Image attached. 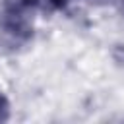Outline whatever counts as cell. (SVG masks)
<instances>
[{
	"label": "cell",
	"instance_id": "1",
	"mask_svg": "<svg viewBox=\"0 0 124 124\" xmlns=\"http://www.w3.org/2000/svg\"><path fill=\"white\" fill-rule=\"evenodd\" d=\"M78 0H17L19 8L31 10V12H41V14H56L66 10L70 4Z\"/></svg>",
	"mask_w": 124,
	"mask_h": 124
},
{
	"label": "cell",
	"instance_id": "2",
	"mask_svg": "<svg viewBox=\"0 0 124 124\" xmlns=\"http://www.w3.org/2000/svg\"><path fill=\"white\" fill-rule=\"evenodd\" d=\"M10 101H8V97H6V93L0 89V122H4V120H8L10 118Z\"/></svg>",
	"mask_w": 124,
	"mask_h": 124
}]
</instances>
